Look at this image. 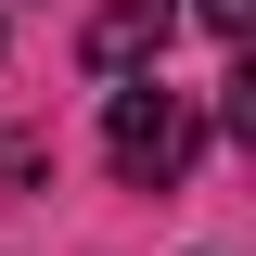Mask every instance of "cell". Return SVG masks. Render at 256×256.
<instances>
[{
  "instance_id": "1",
  "label": "cell",
  "mask_w": 256,
  "mask_h": 256,
  "mask_svg": "<svg viewBox=\"0 0 256 256\" xmlns=\"http://www.w3.org/2000/svg\"><path fill=\"white\" fill-rule=\"evenodd\" d=\"M102 154H116L128 192H180L192 154H205V116H192V90H166L154 64H128L116 102H102Z\"/></svg>"
},
{
  "instance_id": "2",
  "label": "cell",
  "mask_w": 256,
  "mask_h": 256,
  "mask_svg": "<svg viewBox=\"0 0 256 256\" xmlns=\"http://www.w3.org/2000/svg\"><path fill=\"white\" fill-rule=\"evenodd\" d=\"M154 52H166V0H116V13L90 26V64H102V77H128V64H154Z\"/></svg>"
},
{
  "instance_id": "3",
  "label": "cell",
  "mask_w": 256,
  "mask_h": 256,
  "mask_svg": "<svg viewBox=\"0 0 256 256\" xmlns=\"http://www.w3.org/2000/svg\"><path fill=\"white\" fill-rule=\"evenodd\" d=\"M26 180H52V141H26V128H0V192H26Z\"/></svg>"
},
{
  "instance_id": "4",
  "label": "cell",
  "mask_w": 256,
  "mask_h": 256,
  "mask_svg": "<svg viewBox=\"0 0 256 256\" xmlns=\"http://www.w3.org/2000/svg\"><path fill=\"white\" fill-rule=\"evenodd\" d=\"M192 26H205V38H244V26H256V0H192Z\"/></svg>"
}]
</instances>
